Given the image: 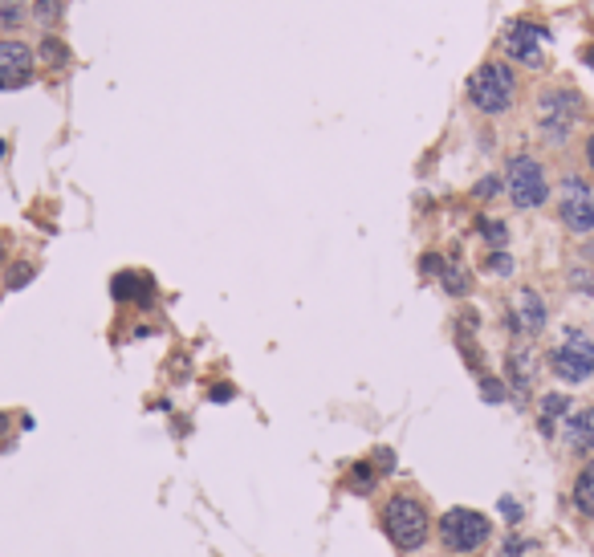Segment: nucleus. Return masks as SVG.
Here are the masks:
<instances>
[{
  "mask_svg": "<svg viewBox=\"0 0 594 557\" xmlns=\"http://www.w3.org/2000/svg\"><path fill=\"white\" fill-rule=\"evenodd\" d=\"M383 529H387V537H391V545L399 549V553H415V549H423V541L431 537L428 509H423L415 497H407V492L387 500Z\"/></svg>",
  "mask_w": 594,
  "mask_h": 557,
  "instance_id": "f257e3e1",
  "label": "nucleus"
},
{
  "mask_svg": "<svg viewBox=\"0 0 594 557\" xmlns=\"http://www.w3.org/2000/svg\"><path fill=\"white\" fill-rule=\"evenodd\" d=\"M513 98H518V77L501 61H485L469 77V102L477 106L480 115H505L513 106Z\"/></svg>",
  "mask_w": 594,
  "mask_h": 557,
  "instance_id": "f03ea898",
  "label": "nucleus"
},
{
  "mask_svg": "<svg viewBox=\"0 0 594 557\" xmlns=\"http://www.w3.org/2000/svg\"><path fill=\"white\" fill-rule=\"evenodd\" d=\"M436 533H440L444 549H452V553H477V549L489 541L493 525H489V517L477 509H448L436 521Z\"/></svg>",
  "mask_w": 594,
  "mask_h": 557,
  "instance_id": "7ed1b4c3",
  "label": "nucleus"
},
{
  "mask_svg": "<svg viewBox=\"0 0 594 557\" xmlns=\"http://www.w3.org/2000/svg\"><path fill=\"white\" fill-rule=\"evenodd\" d=\"M582 98L574 94V90H546V94L537 98V126H542V135L550 139V143H562L570 131H574L578 123H582Z\"/></svg>",
  "mask_w": 594,
  "mask_h": 557,
  "instance_id": "20e7f679",
  "label": "nucleus"
},
{
  "mask_svg": "<svg viewBox=\"0 0 594 557\" xmlns=\"http://www.w3.org/2000/svg\"><path fill=\"white\" fill-rule=\"evenodd\" d=\"M550 366H554V375L562 378V383H586V378L594 375V338L570 326L562 334V342H558Z\"/></svg>",
  "mask_w": 594,
  "mask_h": 557,
  "instance_id": "39448f33",
  "label": "nucleus"
},
{
  "mask_svg": "<svg viewBox=\"0 0 594 557\" xmlns=\"http://www.w3.org/2000/svg\"><path fill=\"white\" fill-rule=\"evenodd\" d=\"M505 187H509V200L518 203V208H542L550 195L546 167L537 163L534 155H518V159H509Z\"/></svg>",
  "mask_w": 594,
  "mask_h": 557,
  "instance_id": "423d86ee",
  "label": "nucleus"
},
{
  "mask_svg": "<svg viewBox=\"0 0 594 557\" xmlns=\"http://www.w3.org/2000/svg\"><path fill=\"white\" fill-rule=\"evenodd\" d=\"M558 216H562V224L570 232H594V187L586 179H578V175H570V179L562 183V192H558Z\"/></svg>",
  "mask_w": 594,
  "mask_h": 557,
  "instance_id": "0eeeda50",
  "label": "nucleus"
},
{
  "mask_svg": "<svg viewBox=\"0 0 594 557\" xmlns=\"http://www.w3.org/2000/svg\"><path fill=\"white\" fill-rule=\"evenodd\" d=\"M546 37L550 33L542 29V25H534V20H509L505 33H501V49H505L513 61H521V66H542L546 61Z\"/></svg>",
  "mask_w": 594,
  "mask_h": 557,
  "instance_id": "6e6552de",
  "label": "nucleus"
},
{
  "mask_svg": "<svg viewBox=\"0 0 594 557\" xmlns=\"http://www.w3.org/2000/svg\"><path fill=\"white\" fill-rule=\"evenodd\" d=\"M33 49L20 41H0V90H20L33 77Z\"/></svg>",
  "mask_w": 594,
  "mask_h": 557,
  "instance_id": "1a4fd4ad",
  "label": "nucleus"
},
{
  "mask_svg": "<svg viewBox=\"0 0 594 557\" xmlns=\"http://www.w3.org/2000/svg\"><path fill=\"white\" fill-rule=\"evenodd\" d=\"M513 330L518 334H542L546 330V301L534 289H518L513 298Z\"/></svg>",
  "mask_w": 594,
  "mask_h": 557,
  "instance_id": "9d476101",
  "label": "nucleus"
},
{
  "mask_svg": "<svg viewBox=\"0 0 594 557\" xmlns=\"http://www.w3.org/2000/svg\"><path fill=\"white\" fill-rule=\"evenodd\" d=\"M562 435H566V448L578 456L594 452V407H578L562 419Z\"/></svg>",
  "mask_w": 594,
  "mask_h": 557,
  "instance_id": "9b49d317",
  "label": "nucleus"
},
{
  "mask_svg": "<svg viewBox=\"0 0 594 557\" xmlns=\"http://www.w3.org/2000/svg\"><path fill=\"white\" fill-rule=\"evenodd\" d=\"M509 378H513V386L518 391H529L537 378V358L529 346H513L509 350Z\"/></svg>",
  "mask_w": 594,
  "mask_h": 557,
  "instance_id": "f8f14e48",
  "label": "nucleus"
},
{
  "mask_svg": "<svg viewBox=\"0 0 594 557\" xmlns=\"http://www.w3.org/2000/svg\"><path fill=\"white\" fill-rule=\"evenodd\" d=\"M115 293L123 301L147 306V301H151V293H155V285H151V277H143V273H118V277H115Z\"/></svg>",
  "mask_w": 594,
  "mask_h": 557,
  "instance_id": "ddd939ff",
  "label": "nucleus"
},
{
  "mask_svg": "<svg viewBox=\"0 0 594 557\" xmlns=\"http://www.w3.org/2000/svg\"><path fill=\"white\" fill-rule=\"evenodd\" d=\"M570 500H574V509L582 513V517L594 521V460L586 464L582 472H578V481H574V492H570Z\"/></svg>",
  "mask_w": 594,
  "mask_h": 557,
  "instance_id": "4468645a",
  "label": "nucleus"
},
{
  "mask_svg": "<svg viewBox=\"0 0 594 557\" xmlns=\"http://www.w3.org/2000/svg\"><path fill=\"white\" fill-rule=\"evenodd\" d=\"M29 17V0H0V33H12Z\"/></svg>",
  "mask_w": 594,
  "mask_h": 557,
  "instance_id": "2eb2a0df",
  "label": "nucleus"
},
{
  "mask_svg": "<svg viewBox=\"0 0 594 557\" xmlns=\"http://www.w3.org/2000/svg\"><path fill=\"white\" fill-rule=\"evenodd\" d=\"M61 12H66V0H33V20H37L41 29L58 25Z\"/></svg>",
  "mask_w": 594,
  "mask_h": 557,
  "instance_id": "dca6fc26",
  "label": "nucleus"
},
{
  "mask_svg": "<svg viewBox=\"0 0 594 557\" xmlns=\"http://www.w3.org/2000/svg\"><path fill=\"white\" fill-rule=\"evenodd\" d=\"M558 415H570V399H566V394H546V399H542V423H546V432L550 427H554V419Z\"/></svg>",
  "mask_w": 594,
  "mask_h": 557,
  "instance_id": "f3484780",
  "label": "nucleus"
},
{
  "mask_svg": "<svg viewBox=\"0 0 594 557\" xmlns=\"http://www.w3.org/2000/svg\"><path fill=\"white\" fill-rule=\"evenodd\" d=\"M41 61H45V66H66L69 45H66V41H58V37H45V41H41Z\"/></svg>",
  "mask_w": 594,
  "mask_h": 557,
  "instance_id": "a211bd4d",
  "label": "nucleus"
},
{
  "mask_svg": "<svg viewBox=\"0 0 594 557\" xmlns=\"http://www.w3.org/2000/svg\"><path fill=\"white\" fill-rule=\"evenodd\" d=\"M440 277H444V289H448L452 298H464V293H469V285H472V281H469V273H464V269H456V265H448V269H444Z\"/></svg>",
  "mask_w": 594,
  "mask_h": 557,
  "instance_id": "6ab92c4d",
  "label": "nucleus"
},
{
  "mask_svg": "<svg viewBox=\"0 0 594 557\" xmlns=\"http://www.w3.org/2000/svg\"><path fill=\"white\" fill-rule=\"evenodd\" d=\"M374 484V476H371V468L366 464H355V472H350V489H358V492H366Z\"/></svg>",
  "mask_w": 594,
  "mask_h": 557,
  "instance_id": "aec40b11",
  "label": "nucleus"
},
{
  "mask_svg": "<svg viewBox=\"0 0 594 557\" xmlns=\"http://www.w3.org/2000/svg\"><path fill=\"white\" fill-rule=\"evenodd\" d=\"M29 281H33V265H25V260H20V265H12L9 289H20V285H29Z\"/></svg>",
  "mask_w": 594,
  "mask_h": 557,
  "instance_id": "412c9836",
  "label": "nucleus"
},
{
  "mask_svg": "<svg viewBox=\"0 0 594 557\" xmlns=\"http://www.w3.org/2000/svg\"><path fill=\"white\" fill-rule=\"evenodd\" d=\"M480 232L489 236L493 244H505V224H497V220H480Z\"/></svg>",
  "mask_w": 594,
  "mask_h": 557,
  "instance_id": "4be33fe9",
  "label": "nucleus"
},
{
  "mask_svg": "<svg viewBox=\"0 0 594 557\" xmlns=\"http://www.w3.org/2000/svg\"><path fill=\"white\" fill-rule=\"evenodd\" d=\"M480 391H485V399H489V403H501V399H505V386H501L497 378H485V383H480Z\"/></svg>",
  "mask_w": 594,
  "mask_h": 557,
  "instance_id": "5701e85b",
  "label": "nucleus"
},
{
  "mask_svg": "<svg viewBox=\"0 0 594 557\" xmlns=\"http://www.w3.org/2000/svg\"><path fill=\"white\" fill-rule=\"evenodd\" d=\"M489 269H493V273H501V277H505V273H513V260H509L505 252H493V257H489Z\"/></svg>",
  "mask_w": 594,
  "mask_h": 557,
  "instance_id": "b1692460",
  "label": "nucleus"
},
{
  "mask_svg": "<svg viewBox=\"0 0 594 557\" xmlns=\"http://www.w3.org/2000/svg\"><path fill=\"white\" fill-rule=\"evenodd\" d=\"M521 549H526V541H521V537H509L505 549H501V557H521Z\"/></svg>",
  "mask_w": 594,
  "mask_h": 557,
  "instance_id": "393cba45",
  "label": "nucleus"
},
{
  "mask_svg": "<svg viewBox=\"0 0 594 557\" xmlns=\"http://www.w3.org/2000/svg\"><path fill=\"white\" fill-rule=\"evenodd\" d=\"M444 269H448V265H444L440 257H431V252L423 257V273H444Z\"/></svg>",
  "mask_w": 594,
  "mask_h": 557,
  "instance_id": "a878e982",
  "label": "nucleus"
},
{
  "mask_svg": "<svg viewBox=\"0 0 594 557\" xmlns=\"http://www.w3.org/2000/svg\"><path fill=\"white\" fill-rule=\"evenodd\" d=\"M493 192H497V179H480L477 183V195H493Z\"/></svg>",
  "mask_w": 594,
  "mask_h": 557,
  "instance_id": "bb28decb",
  "label": "nucleus"
},
{
  "mask_svg": "<svg viewBox=\"0 0 594 557\" xmlns=\"http://www.w3.org/2000/svg\"><path fill=\"white\" fill-rule=\"evenodd\" d=\"M586 163H590V167H594V135H590V139H586Z\"/></svg>",
  "mask_w": 594,
  "mask_h": 557,
  "instance_id": "cd10ccee",
  "label": "nucleus"
},
{
  "mask_svg": "<svg viewBox=\"0 0 594 557\" xmlns=\"http://www.w3.org/2000/svg\"><path fill=\"white\" fill-rule=\"evenodd\" d=\"M4 432H9V415L0 411V435H4Z\"/></svg>",
  "mask_w": 594,
  "mask_h": 557,
  "instance_id": "c85d7f7f",
  "label": "nucleus"
},
{
  "mask_svg": "<svg viewBox=\"0 0 594 557\" xmlns=\"http://www.w3.org/2000/svg\"><path fill=\"white\" fill-rule=\"evenodd\" d=\"M0 265H4V241H0Z\"/></svg>",
  "mask_w": 594,
  "mask_h": 557,
  "instance_id": "c756f323",
  "label": "nucleus"
},
{
  "mask_svg": "<svg viewBox=\"0 0 594 557\" xmlns=\"http://www.w3.org/2000/svg\"><path fill=\"white\" fill-rule=\"evenodd\" d=\"M586 61H590V66H594V49H590V53H586Z\"/></svg>",
  "mask_w": 594,
  "mask_h": 557,
  "instance_id": "7c9ffc66",
  "label": "nucleus"
},
{
  "mask_svg": "<svg viewBox=\"0 0 594 557\" xmlns=\"http://www.w3.org/2000/svg\"><path fill=\"white\" fill-rule=\"evenodd\" d=\"M590 257H594V249H590Z\"/></svg>",
  "mask_w": 594,
  "mask_h": 557,
  "instance_id": "2f4dec72",
  "label": "nucleus"
}]
</instances>
